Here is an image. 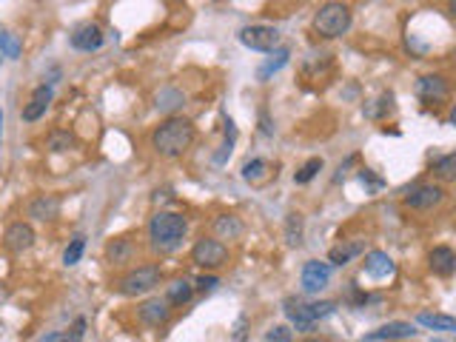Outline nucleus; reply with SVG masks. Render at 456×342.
<instances>
[{"label": "nucleus", "instance_id": "f257e3e1", "mask_svg": "<svg viewBox=\"0 0 456 342\" xmlns=\"http://www.w3.org/2000/svg\"><path fill=\"white\" fill-rule=\"evenodd\" d=\"M194 143V123L186 117H169L151 131V149L160 157H180Z\"/></svg>", "mask_w": 456, "mask_h": 342}, {"label": "nucleus", "instance_id": "f03ea898", "mask_svg": "<svg viewBox=\"0 0 456 342\" xmlns=\"http://www.w3.org/2000/svg\"><path fill=\"white\" fill-rule=\"evenodd\" d=\"M188 223L177 212H157L148 220V240L155 251H174L186 240Z\"/></svg>", "mask_w": 456, "mask_h": 342}, {"label": "nucleus", "instance_id": "7ed1b4c3", "mask_svg": "<svg viewBox=\"0 0 456 342\" xmlns=\"http://www.w3.org/2000/svg\"><path fill=\"white\" fill-rule=\"evenodd\" d=\"M314 29L323 37H340L351 29V9L345 4H323L314 15Z\"/></svg>", "mask_w": 456, "mask_h": 342}, {"label": "nucleus", "instance_id": "20e7f679", "mask_svg": "<svg viewBox=\"0 0 456 342\" xmlns=\"http://www.w3.org/2000/svg\"><path fill=\"white\" fill-rule=\"evenodd\" d=\"M160 268L157 265H143V268H134V271H128L126 277L120 280V291L126 294V297H143V294H148V291H155L157 286H160Z\"/></svg>", "mask_w": 456, "mask_h": 342}, {"label": "nucleus", "instance_id": "39448f33", "mask_svg": "<svg viewBox=\"0 0 456 342\" xmlns=\"http://www.w3.org/2000/svg\"><path fill=\"white\" fill-rule=\"evenodd\" d=\"M191 259H194L200 268H220V265L228 262V248H225L220 240H214V237H203V240L194 243Z\"/></svg>", "mask_w": 456, "mask_h": 342}, {"label": "nucleus", "instance_id": "423d86ee", "mask_svg": "<svg viewBox=\"0 0 456 342\" xmlns=\"http://www.w3.org/2000/svg\"><path fill=\"white\" fill-rule=\"evenodd\" d=\"M240 43L246 49H254V51H274L277 43H280V32L274 26H265V23H257V26H246L240 32Z\"/></svg>", "mask_w": 456, "mask_h": 342}, {"label": "nucleus", "instance_id": "0eeeda50", "mask_svg": "<svg viewBox=\"0 0 456 342\" xmlns=\"http://www.w3.org/2000/svg\"><path fill=\"white\" fill-rule=\"evenodd\" d=\"M445 200V188L442 185H416L405 194V205L416 212H428L433 205H439Z\"/></svg>", "mask_w": 456, "mask_h": 342}, {"label": "nucleus", "instance_id": "6e6552de", "mask_svg": "<svg viewBox=\"0 0 456 342\" xmlns=\"http://www.w3.org/2000/svg\"><path fill=\"white\" fill-rule=\"evenodd\" d=\"M331 280V265L328 262H320V259H308L306 265H302V288H306L308 294H317L328 286Z\"/></svg>", "mask_w": 456, "mask_h": 342}, {"label": "nucleus", "instance_id": "1a4fd4ad", "mask_svg": "<svg viewBox=\"0 0 456 342\" xmlns=\"http://www.w3.org/2000/svg\"><path fill=\"white\" fill-rule=\"evenodd\" d=\"M362 268H365V274L371 280H391L397 274V262L385 251H368Z\"/></svg>", "mask_w": 456, "mask_h": 342}, {"label": "nucleus", "instance_id": "9d476101", "mask_svg": "<svg viewBox=\"0 0 456 342\" xmlns=\"http://www.w3.org/2000/svg\"><path fill=\"white\" fill-rule=\"evenodd\" d=\"M68 43H71V49H78V51H97L103 46V29L97 23H80L78 29L71 32Z\"/></svg>", "mask_w": 456, "mask_h": 342}, {"label": "nucleus", "instance_id": "9b49d317", "mask_svg": "<svg viewBox=\"0 0 456 342\" xmlns=\"http://www.w3.org/2000/svg\"><path fill=\"white\" fill-rule=\"evenodd\" d=\"M416 94L422 103H442L448 100V80L442 75H425L416 80Z\"/></svg>", "mask_w": 456, "mask_h": 342}, {"label": "nucleus", "instance_id": "f8f14e48", "mask_svg": "<svg viewBox=\"0 0 456 342\" xmlns=\"http://www.w3.org/2000/svg\"><path fill=\"white\" fill-rule=\"evenodd\" d=\"M4 243H6L9 251L23 254V251H29V248L35 245V228H32L29 223H12V226L6 228Z\"/></svg>", "mask_w": 456, "mask_h": 342}, {"label": "nucleus", "instance_id": "ddd939ff", "mask_svg": "<svg viewBox=\"0 0 456 342\" xmlns=\"http://www.w3.org/2000/svg\"><path fill=\"white\" fill-rule=\"evenodd\" d=\"M428 265H431V271L436 274V277H453V271H456V254H453V248L450 245H436V248H431V254H428Z\"/></svg>", "mask_w": 456, "mask_h": 342}, {"label": "nucleus", "instance_id": "4468645a", "mask_svg": "<svg viewBox=\"0 0 456 342\" xmlns=\"http://www.w3.org/2000/svg\"><path fill=\"white\" fill-rule=\"evenodd\" d=\"M282 305H285V314H288V319L294 322V328H296V331H311V328H314L311 305H306V303L296 300V297H288Z\"/></svg>", "mask_w": 456, "mask_h": 342}, {"label": "nucleus", "instance_id": "2eb2a0df", "mask_svg": "<svg viewBox=\"0 0 456 342\" xmlns=\"http://www.w3.org/2000/svg\"><path fill=\"white\" fill-rule=\"evenodd\" d=\"M52 97H54V92H52V86H37L35 92H32V100H29V106L23 109V120L26 123H35V120H40L43 114H46V109H49V103H52Z\"/></svg>", "mask_w": 456, "mask_h": 342}, {"label": "nucleus", "instance_id": "dca6fc26", "mask_svg": "<svg viewBox=\"0 0 456 342\" xmlns=\"http://www.w3.org/2000/svg\"><path fill=\"white\" fill-rule=\"evenodd\" d=\"M60 214V200L54 194H37L32 202H29V217L35 220H54Z\"/></svg>", "mask_w": 456, "mask_h": 342}, {"label": "nucleus", "instance_id": "f3484780", "mask_svg": "<svg viewBox=\"0 0 456 342\" xmlns=\"http://www.w3.org/2000/svg\"><path fill=\"white\" fill-rule=\"evenodd\" d=\"M169 317H172V308H169V303L160 300V297L145 300V303L140 305V319L148 322V325H163V322H169Z\"/></svg>", "mask_w": 456, "mask_h": 342}, {"label": "nucleus", "instance_id": "a211bd4d", "mask_svg": "<svg viewBox=\"0 0 456 342\" xmlns=\"http://www.w3.org/2000/svg\"><path fill=\"white\" fill-rule=\"evenodd\" d=\"M416 331H414V325L411 322H388V325H383V328H376V331H371L362 342H379V339H405V336H414Z\"/></svg>", "mask_w": 456, "mask_h": 342}, {"label": "nucleus", "instance_id": "6ab92c4d", "mask_svg": "<svg viewBox=\"0 0 456 342\" xmlns=\"http://www.w3.org/2000/svg\"><path fill=\"white\" fill-rule=\"evenodd\" d=\"M243 231H246V226L237 214H220L214 220V234L222 240H237V237H243Z\"/></svg>", "mask_w": 456, "mask_h": 342}, {"label": "nucleus", "instance_id": "aec40b11", "mask_svg": "<svg viewBox=\"0 0 456 342\" xmlns=\"http://www.w3.org/2000/svg\"><path fill=\"white\" fill-rule=\"evenodd\" d=\"M131 257H134V243L128 237H117V240H112L106 245V259L112 265H126Z\"/></svg>", "mask_w": 456, "mask_h": 342}, {"label": "nucleus", "instance_id": "412c9836", "mask_svg": "<svg viewBox=\"0 0 456 342\" xmlns=\"http://www.w3.org/2000/svg\"><path fill=\"white\" fill-rule=\"evenodd\" d=\"M186 103V94L180 92V89H172V86H166V89H160L157 94H155V106H157V111H163V114H172L174 109H180Z\"/></svg>", "mask_w": 456, "mask_h": 342}, {"label": "nucleus", "instance_id": "4be33fe9", "mask_svg": "<svg viewBox=\"0 0 456 342\" xmlns=\"http://www.w3.org/2000/svg\"><path fill=\"white\" fill-rule=\"evenodd\" d=\"M288 57H291V51H288V49H277V51H271V57L257 68V80H260V83H265L271 75H277L280 68L288 63Z\"/></svg>", "mask_w": 456, "mask_h": 342}, {"label": "nucleus", "instance_id": "5701e85b", "mask_svg": "<svg viewBox=\"0 0 456 342\" xmlns=\"http://www.w3.org/2000/svg\"><path fill=\"white\" fill-rule=\"evenodd\" d=\"M191 297H194V286L186 277L183 280H174L169 286V291H166V303H174V305H186Z\"/></svg>", "mask_w": 456, "mask_h": 342}, {"label": "nucleus", "instance_id": "b1692460", "mask_svg": "<svg viewBox=\"0 0 456 342\" xmlns=\"http://www.w3.org/2000/svg\"><path fill=\"white\" fill-rule=\"evenodd\" d=\"M391 111H394V92L379 94L373 103L365 106V117H371V120H383V117L391 114Z\"/></svg>", "mask_w": 456, "mask_h": 342}, {"label": "nucleus", "instance_id": "393cba45", "mask_svg": "<svg viewBox=\"0 0 456 342\" xmlns=\"http://www.w3.org/2000/svg\"><path fill=\"white\" fill-rule=\"evenodd\" d=\"M416 322L425 325V328H431V331H448V334L456 328V319L448 317V314H428V311H422L416 317Z\"/></svg>", "mask_w": 456, "mask_h": 342}, {"label": "nucleus", "instance_id": "a878e982", "mask_svg": "<svg viewBox=\"0 0 456 342\" xmlns=\"http://www.w3.org/2000/svg\"><path fill=\"white\" fill-rule=\"evenodd\" d=\"M362 251V243H345V245H334L331 251H328V259L334 262V265H345V262H351L356 254Z\"/></svg>", "mask_w": 456, "mask_h": 342}, {"label": "nucleus", "instance_id": "bb28decb", "mask_svg": "<svg viewBox=\"0 0 456 342\" xmlns=\"http://www.w3.org/2000/svg\"><path fill=\"white\" fill-rule=\"evenodd\" d=\"M285 243L291 248L302 243V214H288L285 217Z\"/></svg>", "mask_w": 456, "mask_h": 342}, {"label": "nucleus", "instance_id": "cd10ccee", "mask_svg": "<svg viewBox=\"0 0 456 342\" xmlns=\"http://www.w3.org/2000/svg\"><path fill=\"white\" fill-rule=\"evenodd\" d=\"M320 171H323V157H311L306 166H302V169L294 174V183H296V185H306V183H311Z\"/></svg>", "mask_w": 456, "mask_h": 342}, {"label": "nucleus", "instance_id": "c85d7f7f", "mask_svg": "<svg viewBox=\"0 0 456 342\" xmlns=\"http://www.w3.org/2000/svg\"><path fill=\"white\" fill-rule=\"evenodd\" d=\"M433 174L439 180H453L456 177V157L453 154H442L433 160Z\"/></svg>", "mask_w": 456, "mask_h": 342}, {"label": "nucleus", "instance_id": "c756f323", "mask_svg": "<svg viewBox=\"0 0 456 342\" xmlns=\"http://www.w3.org/2000/svg\"><path fill=\"white\" fill-rule=\"evenodd\" d=\"M243 177L248 180V183H263L265 177H268V163L265 160H248L246 166H243Z\"/></svg>", "mask_w": 456, "mask_h": 342}, {"label": "nucleus", "instance_id": "7c9ffc66", "mask_svg": "<svg viewBox=\"0 0 456 342\" xmlns=\"http://www.w3.org/2000/svg\"><path fill=\"white\" fill-rule=\"evenodd\" d=\"M83 251H86V240H83V237H74V240L68 243V248L63 251V262H66V265H78L80 257H83Z\"/></svg>", "mask_w": 456, "mask_h": 342}, {"label": "nucleus", "instance_id": "2f4dec72", "mask_svg": "<svg viewBox=\"0 0 456 342\" xmlns=\"http://www.w3.org/2000/svg\"><path fill=\"white\" fill-rule=\"evenodd\" d=\"M74 146V137L68 134V131H54L52 137H49V149L52 152H66V149H71Z\"/></svg>", "mask_w": 456, "mask_h": 342}, {"label": "nucleus", "instance_id": "473e14b6", "mask_svg": "<svg viewBox=\"0 0 456 342\" xmlns=\"http://www.w3.org/2000/svg\"><path fill=\"white\" fill-rule=\"evenodd\" d=\"M83 336H86V319L80 317L74 319V325L66 334H60V342H83Z\"/></svg>", "mask_w": 456, "mask_h": 342}, {"label": "nucleus", "instance_id": "72a5a7b5", "mask_svg": "<svg viewBox=\"0 0 456 342\" xmlns=\"http://www.w3.org/2000/svg\"><path fill=\"white\" fill-rule=\"evenodd\" d=\"M294 339V331L288 325H274L268 331V342H291Z\"/></svg>", "mask_w": 456, "mask_h": 342}, {"label": "nucleus", "instance_id": "f704fd0d", "mask_svg": "<svg viewBox=\"0 0 456 342\" xmlns=\"http://www.w3.org/2000/svg\"><path fill=\"white\" fill-rule=\"evenodd\" d=\"M334 308H337L334 303H314V305H311V317H314V322H317V319L331 317V314H334Z\"/></svg>", "mask_w": 456, "mask_h": 342}, {"label": "nucleus", "instance_id": "c9c22d12", "mask_svg": "<svg viewBox=\"0 0 456 342\" xmlns=\"http://www.w3.org/2000/svg\"><path fill=\"white\" fill-rule=\"evenodd\" d=\"M359 183H362V185L368 183L371 188H383V180H379V177H373V174H371L368 169H362V171H359Z\"/></svg>", "mask_w": 456, "mask_h": 342}, {"label": "nucleus", "instance_id": "e433bc0d", "mask_svg": "<svg viewBox=\"0 0 456 342\" xmlns=\"http://www.w3.org/2000/svg\"><path fill=\"white\" fill-rule=\"evenodd\" d=\"M197 286H200V291H214V288L220 286V280H217V277H211V274H203V277L197 280Z\"/></svg>", "mask_w": 456, "mask_h": 342}, {"label": "nucleus", "instance_id": "4c0bfd02", "mask_svg": "<svg viewBox=\"0 0 456 342\" xmlns=\"http://www.w3.org/2000/svg\"><path fill=\"white\" fill-rule=\"evenodd\" d=\"M232 149H234V143H225V146H222V149L214 154V163H217V166H222L228 157H232Z\"/></svg>", "mask_w": 456, "mask_h": 342}, {"label": "nucleus", "instance_id": "58836bf2", "mask_svg": "<svg viewBox=\"0 0 456 342\" xmlns=\"http://www.w3.org/2000/svg\"><path fill=\"white\" fill-rule=\"evenodd\" d=\"M243 328H246V317H240V319H237V328H234V339H237V342H243V339H246V336H243Z\"/></svg>", "mask_w": 456, "mask_h": 342}, {"label": "nucleus", "instance_id": "ea45409f", "mask_svg": "<svg viewBox=\"0 0 456 342\" xmlns=\"http://www.w3.org/2000/svg\"><path fill=\"white\" fill-rule=\"evenodd\" d=\"M37 342H60V331H52V334H46V336H40Z\"/></svg>", "mask_w": 456, "mask_h": 342}, {"label": "nucleus", "instance_id": "a19ab883", "mask_svg": "<svg viewBox=\"0 0 456 342\" xmlns=\"http://www.w3.org/2000/svg\"><path fill=\"white\" fill-rule=\"evenodd\" d=\"M0 146H4V111H0Z\"/></svg>", "mask_w": 456, "mask_h": 342}]
</instances>
